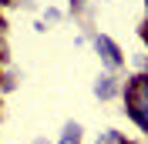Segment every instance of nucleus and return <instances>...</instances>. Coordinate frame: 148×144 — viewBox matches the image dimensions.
I'll list each match as a JSON object with an SVG mask.
<instances>
[{"instance_id": "7ed1b4c3", "label": "nucleus", "mask_w": 148, "mask_h": 144, "mask_svg": "<svg viewBox=\"0 0 148 144\" xmlns=\"http://www.w3.org/2000/svg\"><path fill=\"white\" fill-rule=\"evenodd\" d=\"M98 144H125V137L118 134V131H108V134H101V141Z\"/></svg>"}, {"instance_id": "f257e3e1", "label": "nucleus", "mask_w": 148, "mask_h": 144, "mask_svg": "<svg viewBox=\"0 0 148 144\" xmlns=\"http://www.w3.org/2000/svg\"><path fill=\"white\" fill-rule=\"evenodd\" d=\"M94 47H98V54H101L104 60L111 64V67H118V64H121V50H118L114 44H111L108 37H98V40H94Z\"/></svg>"}, {"instance_id": "f03ea898", "label": "nucleus", "mask_w": 148, "mask_h": 144, "mask_svg": "<svg viewBox=\"0 0 148 144\" xmlns=\"http://www.w3.org/2000/svg\"><path fill=\"white\" fill-rule=\"evenodd\" d=\"M94 94H98V97H111V94H114V81H111V77H101V81L94 84Z\"/></svg>"}]
</instances>
